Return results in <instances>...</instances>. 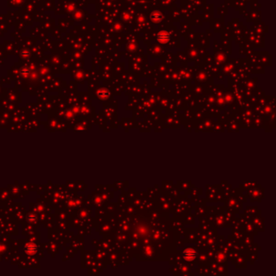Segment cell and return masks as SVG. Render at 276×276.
<instances>
[{
    "instance_id": "cell-1",
    "label": "cell",
    "mask_w": 276,
    "mask_h": 276,
    "mask_svg": "<svg viewBox=\"0 0 276 276\" xmlns=\"http://www.w3.org/2000/svg\"><path fill=\"white\" fill-rule=\"evenodd\" d=\"M169 40H170V34L165 31L160 32L156 36V41L161 44H165L169 41Z\"/></svg>"
},
{
    "instance_id": "cell-2",
    "label": "cell",
    "mask_w": 276,
    "mask_h": 276,
    "mask_svg": "<svg viewBox=\"0 0 276 276\" xmlns=\"http://www.w3.org/2000/svg\"><path fill=\"white\" fill-rule=\"evenodd\" d=\"M162 19V14L160 12H155L153 13L151 15V20L154 23H158L160 22Z\"/></svg>"
}]
</instances>
